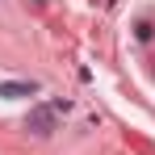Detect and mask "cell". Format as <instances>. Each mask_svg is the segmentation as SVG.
<instances>
[{
  "mask_svg": "<svg viewBox=\"0 0 155 155\" xmlns=\"http://www.w3.org/2000/svg\"><path fill=\"white\" fill-rule=\"evenodd\" d=\"M38 92V84H0V97H29Z\"/></svg>",
  "mask_w": 155,
  "mask_h": 155,
  "instance_id": "2",
  "label": "cell"
},
{
  "mask_svg": "<svg viewBox=\"0 0 155 155\" xmlns=\"http://www.w3.org/2000/svg\"><path fill=\"white\" fill-rule=\"evenodd\" d=\"M134 34H138V42H147V38H151V21H147V17L134 21Z\"/></svg>",
  "mask_w": 155,
  "mask_h": 155,
  "instance_id": "3",
  "label": "cell"
},
{
  "mask_svg": "<svg viewBox=\"0 0 155 155\" xmlns=\"http://www.w3.org/2000/svg\"><path fill=\"white\" fill-rule=\"evenodd\" d=\"M54 117H59V113H54L51 105H38V109L29 113V130H34V134H51V130H54Z\"/></svg>",
  "mask_w": 155,
  "mask_h": 155,
  "instance_id": "1",
  "label": "cell"
}]
</instances>
